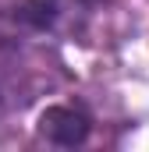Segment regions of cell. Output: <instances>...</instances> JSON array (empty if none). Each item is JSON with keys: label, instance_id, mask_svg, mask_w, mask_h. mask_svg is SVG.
Here are the masks:
<instances>
[{"label": "cell", "instance_id": "6da1fadb", "mask_svg": "<svg viewBox=\"0 0 149 152\" xmlns=\"http://www.w3.org/2000/svg\"><path fill=\"white\" fill-rule=\"evenodd\" d=\"M43 134H46L53 145H78V142L89 134V124H85L82 113L57 106V110H46V113H43Z\"/></svg>", "mask_w": 149, "mask_h": 152}]
</instances>
